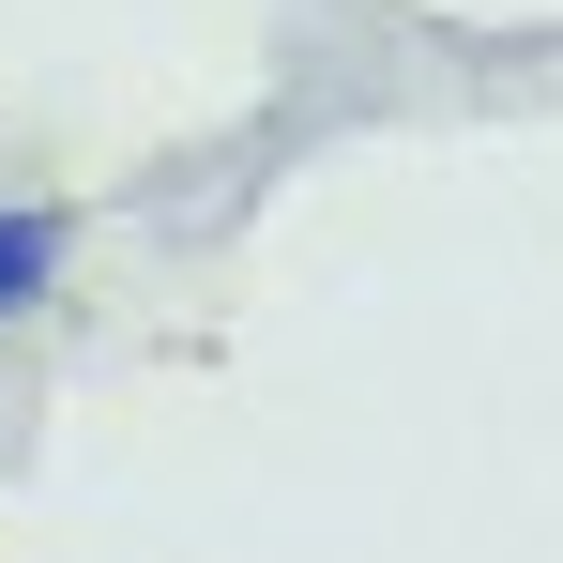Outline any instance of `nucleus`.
Masks as SVG:
<instances>
[{
	"mask_svg": "<svg viewBox=\"0 0 563 563\" xmlns=\"http://www.w3.org/2000/svg\"><path fill=\"white\" fill-rule=\"evenodd\" d=\"M62 260H77V213H15V198H0V320H15V305H46Z\"/></svg>",
	"mask_w": 563,
	"mask_h": 563,
	"instance_id": "nucleus-1",
	"label": "nucleus"
}]
</instances>
